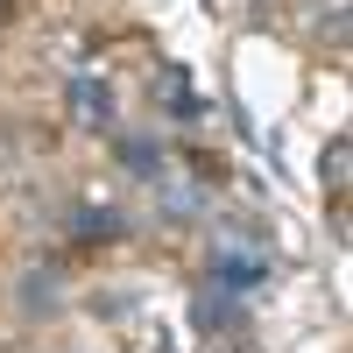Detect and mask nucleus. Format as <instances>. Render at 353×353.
<instances>
[{
	"label": "nucleus",
	"mask_w": 353,
	"mask_h": 353,
	"mask_svg": "<svg viewBox=\"0 0 353 353\" xmlns=\"http://www.w3.org/2000/svg\"><path fill=\"white\" fill-rule=\"evenodd\" d=\"M212 283L219 290H261L269 283V248H254L248 233H226V241H212Z\"/></svg>",
	"instance_id": "f257e3e1"
},
{
	"label": "nucleus",
	"mask_w": 353,
	"mask_h": 353,
	"mask_svg": "<svg viewBox=\"0 0 353 353\" xmlns=\"http://www.w3.org/2000/svg\"><path fill=\"white\" fill-rule=\"evenodd\" d=\"M71 121L78 128H113V85L99 78V71H71Z\"/></svg>",
	"instance_id": "f03ea898"
},
{
	"label": "nucleus",
	"mask_w": 353,
	"mask_h": 353,
	"mask_svg": "<svg viewBox=\"0 0 353 353\" xmlns=\"http://www.w3.org/2000/svg\"><path fill=\"white\" fill-rule=\"evenodd\" d=\"M57 304H64V269H57V261L21 269V311H28V318H50Z\"/></svg>",
	"instance_id": "7ed1b4c3"
},
{
	"label": "nucleus",
	"mask_w": 353,
	"mask_h": 353,
	"mask_svg": "<svg viewBox=\"0 0 353 353\" xmlns=\"http://www.w3.org/2000/svg\"><path fill=\"white\" fill-rule=\"evenodd\" d=\"M71 233L78 241H128V212H113V205H78Z\"/></svg>",
	"instance_id": "20e7f679"
},
{
	"label": "nucleus",
	"mask_w": 353,
	"mask_h": 353,
	"mask_svg": "<svg viewBox=\"0 0 353 353\" xmlns=\"http://www.w3.org/2000/svg\"><path fill=\"white\" fill-rule=\"evenodd\" d=\"M191 318H198V332H233V325H241V304H233V290L205 283V297L191 304Z\"/></svg>",
	"instance_id": "39448f33"
},
{
	"label": "nucleus",
	"mask_w": 353,
	"mask_h": 353,
	"mask_svg": "<svg viewBox=\"0 0 353 353\" xmlns=\"http://www.w3.org/2000/svg\"><path fill=\"white\" fill-rule=\"evenodd\" d=\"M113 156H121L134 176H149V184L163 176V141H149V134H113Z\"/></svg>",
	"instance_id": "423d86ee"
},
{
	"label": "nucleus",
	"mask_w": 353,
	"mask_h": 353,
	"mask_svg": "<svg viewBox=\"0 0 353 353\" xmlns=\"http://www.w3.org/2000/svg\"><path fill=\"white\" fill-rule=\"evenodd\" d=\"M318 176H325V191H332V198L346 191V176H353V134H332V141H325V156H318Z\"/></svg>",
	"instance_id": "0eeeda50"
},
{
	"label": "nucleus",
	"mask_w": 353,
	"mask_h": 353,
	"mask_svg": "<svg viewBox=\"0 0 353 353\" xmlns=\"http://www.w3.org/2000/svg\"><path fill=\"white\" fill-rule=\"evenodd\" d=\"M149 92H156V99H163L170 113H184V121H191V113H198V99H191V78H184V71H176V64L149 78Z\"/></svg>",
	"instance_id": "6e6552de"
},
{
	"label": "nucleus",
	"mask_w": 353,
	"mask_h": 353,
	"mask_svg": "<svg viewBox=\"0 0 353 353\" xmlns=\"http://www.w3.org/2000/svg\"><path fill=\"white\" fill-rule=\"evenodd\" d=\"M163 205H170V219H191V212H198V191H191V176H170Z\"/></svg>",
	"instance_id": "1a4fd4ad"
},
{
	"label": "nucleus",
	"mask_w": 353,
	"mask_h": 353,
	"mask_svg": "<svg viewBox=\"0 0 353 353\" xmlns=\"http://www.w3.org/2000/svg\"><path fill=\"white\" fill-rule=\"evenodd\" d=\"M318 36H332V43H346V0H332V14L318 21Z\"/></svg>",
	"instance_id": "9d476101"
}]
</instances>
